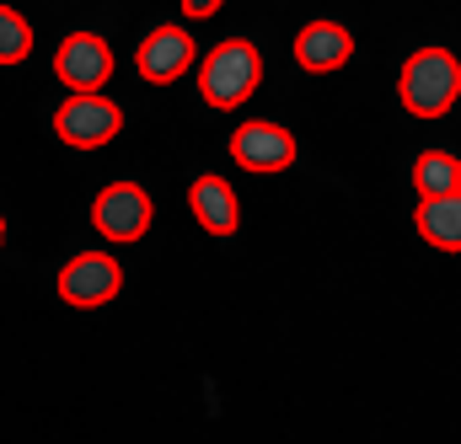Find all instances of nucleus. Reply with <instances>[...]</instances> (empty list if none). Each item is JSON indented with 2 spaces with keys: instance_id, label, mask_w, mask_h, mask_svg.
I'll use <instances>...</instances> for the list:
<instances>
[{
  "instance_id": "f257e3e1",
  "label": "nucleus",
  "mask_w": 461,
  "mask_h": 444,
  "mask_svg": "<svg viewBox=\"0 0 461 444\" xmlns=\"http://www.w3.org/2000/svg\"><path fill=\"white\" fill-rule=\"evenodd\" d=\"M397 97H402V108L413 118H446L461 97V59L451 49H440V43L408 54L402 75H397Z\"/></svg>"
},
{
  "instance_id": "f03ea898",
  "label": "nucleus",
  "mask_w": 461,
  "mask_h": 444,
  "mask_svg": "<svg viewBox=\"0 0 461 444\" xmlns=\"http://www.w3.org/2000/svg\"><path fill=\"white\" fill-rule=\"evenodd\" d=\"M258 81H263V54H258V43H247V38H226V43H215L210 54H204V65H199V92H204V102L210 108H241L252 92H258Z\"/></svg>"
},
{
  "instance_id": "7ed1b4c3",
  "label": "nucleus",
  "mask_w": 461,
  "mask_h": 444,
  "mask_svg": "<svg viewBox=\"0 0 461 444\" xmlns=\"http://www.w3.org/2000/svg\"><path fill=\"white\" fill-rule=\"evenodd\" d=\"M118 129H123V108H118L113 97H103V92H92V97H65L59 108H54V134L70 145V150H103V145H113Z\"/></svg>"
},
{
  "instance_id": "20e7f679",
  "label": "nucleus",
  "mask_w": 461,
  "mask_h": 444,
  "mask_svg": "<svg viewBox=\"0 0 461 444\" xmlns=\"http://www.w3.org/2000/svg\"><path fill=\"white\" fill-rule=\"evenodd\" d=\"M59 300L65 306H76V311H97V306H108L118 300V289H123V268H118L113 252H76L65 268H59Z\"/></svg>"
},
{
  "instance_id": "39448f33",
  "label": "nucleus",
  "mask_w": 461,
  "mask_h": 444,
  "mask_svg": "<svg viewBox=\"0 0 461 444\" xmlns=\"http://www.w3.org/2000/svg\"><path fill=\"white\" fill-rule=\"evenodd\" d=\"M54 75L70 86V97H92L113 81V49L97 32H70L54 49Z\"/></svg>"
},
{
  "instance_id": "423d86ee",
  "label": "nucleus",
  "mask_w": 461,
  "mask_h": 444,
  "mask_svg": "<svg viewBox=\"0 0 461 444\" xmlns=\"http://www.w3.org/2000/svg\"><path fill=\"white\" fill-rule=\"evenodd\" d=\"M156 220V204L140 182H108L97 199H92V225L103 241H140Z\"/></svg>"
},
{
  "instance_id": "0eeeda50",
  "label": "nucleus",
  "mask_w": 461,
  "mask_h": 444,
  "mask_svg": "<svg viewBox=\"0 0 461 444\" xmlns=\"http://www.w3.org/2000/svg\"><path fill=\"white\" fill-rule=\"evenodd\" d=\"M230 161L241 172H290L295 166V134L285 123H268V118H247L236 134H230Z\"/></svg>"
},
{
  "instance_id": "6e6552de",
  "label": "nucleus",
  "mask_w": 461,
  "mask_h": 444,
  "mask_svg": "<svg viewBox=\"0 0 461 444\" xmlns=\"http://www.w3.org/2000/svg\"><path fill=\"white\" fill-rule=\"evenodd\" d=\"M194 59H199V49H194L188 27H177V22L156 27V32L140 43V54H134V65H140V75H145L150 86H172L177 75L194 70Z\"/></svg>"
},
{
  "instance_id": "1a4fd4ad",
  "label": "nucleus",
  "mask_w": 461,
  "mask_h": 444,
  "mask_svg": "<svg viewBox=\"0 0 461 444\" xmlns=\"http://www.w3.org/2000/svg\"><path fill=\"white\" fill-rule=\"evenodd\" d=\"M348 54H354V32L339 27V22H306V27L295 32V65L312 70V75L344 70Z\"/></svg>"
},
{
  "instance_id": "9d476101",
  "label": "nucleus",
  "mask_w": 461,
  "mask_h": 444,
  "mask_svg": "<svg viewBox=\"0 0 461 444\" xmlns=\"http://www.w3.org/2000/svg\"><path fill=\"white\" fill-rule=\"evenodd\" d=\"M188 209H194V220L204 225L210 235H236V225H241V204H236V188H230L226 177H215V172H204V177H194V188H188Z\"/></svg>"
},
{
  "instance_id": "9b49d317",
  "label": "nucleus",
  "mask_w": 461,
  "mask_h": 444,
  "mask_svg": "<svg viewBox=\"0 0 461 444\" xmlns=\"http://www.w3.org/2000/svg\"><path fill=\"white\" fill-rule=\"evenodd\" d=\"M413 225H419V235L435 252H461V193H451V199H419Z\"/></svg>"
},
{
  "instance_id": "f8f14e48",
  "label": "nucleus",
  "mask_w": 461,
  "mask_h": 444,
  "mask_svg": "<svg viewBox=\"0 0 461 444\" xmlns=\"http://www.w3.org/2000/svg\"><path fill=\"white\" fill-rule=\"evenodd\" d=\"M456 177H461V155L451 150H424L413 161V188L419 199H451L456 193Z\"/></svg>"
},
{
  "instance_id": "ddd939ff",
  "label": "nucleus",
  "mask_w": 461,
  "mask_h": 444,
  "mask_svg": "<svg viewBox=\"0 0 461 444\" xmlns=\"http://www.w3.org/2000/svg\"><path fill=\"white\" fill-rule=\"evenodd\" d=\"M32 54V27L16 5H0V65H22Z\"/></svg>"
},
{
  "instance_id": "4468645a",
  "label": "nucleus",
  "mask_w": 461,
  "mask_h": 444,
  "mask_svg": "<svg viewBox=\"0 0 461 444\" xmlns=\"http://www.w3.org/2000/svg\"><path fill=\"white\" fill-rule=\"evenodd\" d=\"M210 11H221V0H183V16H210Z\"/></svg>"
},
{
  "instance_id": "2eb2a0df",
  "label": "nucleus",
  "mask_w": 461,
  "mask_h": 444,
  "mask_svg": "<svg viewBox=\"0 0 461 444\" xmlns=\"http://www.w3.org/2000/svg\"><path fill=\"white\" fill-rule=\"evenodd\" d=\"M0 246H5V215H0Z\"/></svg>"
},
{
  "instance_id": "dca6fc26",
  "label": "nucleus",
  "mask_w": 461,
  "mask_h": 444,
  "mask_svg": "<svg viewBox=\"0 0 461 444\" xmlns=\"http://www.w3.org/2000/svg\"><path fill=\"white\" fill-rule=\"evenodd\" d=\"M456 193H461V177H456Z\"/></svg>"
}]
</instances>
